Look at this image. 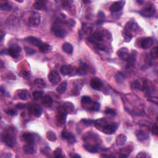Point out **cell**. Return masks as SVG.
<instances>
[{
  "label": "cell",
  "mask_w": 158,
  "mask_h": 158,
  "mask_svg": "<svg viewBox=\"0 0 158 158\" xmlns=\"http://www.w3.org/2000/svg\"><path fill=\"white\" fill-rule=\"evenodd\" d=\"M67 113L65 111L63 107H60L58 109V112L57 116H56V120H57V122L59 123L60 125H62L65 124L66 122Z\"/></svg>",
  "instance_id": "cell-1"
},
{
  "label": "cell",
  "mask_w": 158,
  "mask_h": 158,
  "mask_svg": "<svg viewBox=\"0 0 158 158\" xmlns=\"http://www.w3.org/2000/svg\"><path fill=\"white\" fill-rule=\"evenodd\" d=\"M51 31L52 33L59 38H64L67 35V33L64 29H63L61 26L59 25H53L51 28Z\"/></svg>",
  "instance_id": "cell-2"
},
{
  "label": "cell",
  "mask_w": 158,
  "mask_h": 158,
  "mask_svg": "<svg viewBox=\"0 0 158 158\" xmlns=\"http://www.w3.org/2000/svg\"><path fill=\"white\" fill-rule=\"evenodd\" d=\"M87 39L90 43L95 44L96 45L99 44V43L101 42V41H103V35L100 32H96L92 36L89 37Z\"/></svg>",
  "instance_id": "cell-3"
},
{
  "label": "cell",
  "mask_w": 158,
  "mask_h": 158,
  "mask_svg": "<svg viewBox=\"0 0 158 158\" xmlns=\"http://www.w3.org/2000/svg\"><path fill=\"white\" fill-rule=\"evenodd\" d=\"M48 79L52 85H56L60 82L61 78L57 71L52 70L48 74Z\"/></svg>",
  "instance_id": "cell-4"
},
{
  "label": "cell",
  "mask_w": 158,
  "mask_h": 158,
  "mask_svg": "<svg viewBox=\"0 0 158 158\" xmlns=\"http://www.w3.org/2000/svg\"><path fill=\"white\" fill-rule=\"evenodd\" d=\"M42 109L37 104H32L29 108V113L35 116L37 118H40L42 114Z\"/></svg>",
  "instance_id": "cell-5"
},
{
  "label": "cell",
  "mask_w": 158,
  "mask_h": 158,
  "mask_svg": "<svg viewBox=\"0 0 158 158\" xmlns=\"http://www.w3.org/2000/svg\"><path fill=\"white\" fill-rule=\"evenodd\" d=\"M61 72L64 76H73L76 74V69L70 66H63L61 68Z\"/></svg>",
  "instance_id": "cell-6"
},
{
  "label": "cell",
  "mask_w": 158,
  "mask_h": 158,
  "mask_svg": "<svg viewBox=\"0 0 158 158\" xmlns=\"http://www.w3.org/2000/svg\"><path fill=\"white\" fill-rule=\"evenodd\" d=\"M118 124L112 123V124H106L103 127V132L106 135L113 134L118 129Z\"/></svg>",
  "instance_id": "cell-7"
},
{
  "label": "cell",
  "mask_w": 158,
  "mask_h": 158,
  "mask_svg": "<svg viewBox=\"0 0 158 158\" xmlns=\"http://www.w3.org/2000/svg\"><path fill=\"white\" fill-rule=\"evenodd\" d=\"M156 9L155 7L153 6H149L146 7L145 9H142L141 11H140V14L142 16L145 17H151L154 16V14H155Z\"/></svg>",
  "instance_id": "cell-8"
},
{
  "label": "cell",
  "mask_w": 158,
  "mask_h": 158,
  "mask_svg": "<svg viewBox=\"0 0 158 158\" xmlns=\"http://www.w3.org/2000/svg\"><path fill=\"white\" fill-rule=\"evenodd\" d=\"M7 51H8V54L10 55L11 57L14 59H17L19 56V53L21 51V48L17 45H14V46H12L9 49H7Z\"/></svg>",
  "instance_id": "cell-9"
},
{
  "label": "cell",
  "mask_w": 158,
  "mask_h": 158,
  "mask_svg": "<svg viewBox=\"0 0 158 158\" xmlns=\"http://www.w3.org/2000/svg\"><path fill=\"white\" fill-rule=\"evenodd\" d=\"M61 136H62V139L67 140V141H68L69 143L71 144V145L74 144L75 142H76V141L75 136H74V135L71 133L68 132V131H67L66 130H62V133H61Z\"/></svg>",
  "instance_id": "cell-10"
},
{
  "label": "cell",
  "mask_w": 158,
  "mask_h": 158,
  "mask_svg": "<svg viewBox=\"0 0 158 158\" xmlns=\"http://www.w3.org/2000/svg\"><path fill=\"white\" fill-rule=\"evenodd\" d=\"M29 24L31 26H36L40 24L41 22L40 16L38 13H33L29 18Z\"/></svg>",
  "instance_id": "cell-11"
},
{
  "label": "cell",
  "mask_w": 158,
  "mask_h": 158,
  "mask_svg": "<svg viewBox=\"0 0 158 158\" xmlns=\"http://www.w3.org/2000/svg\"><path fill=\"white\" fill-rule=\"evenodd\" d=\"M125 1H116L114 4H112L110 7L111 12L112 13H118L119 11H121L125 5Z\"/></svg>",
  "instance_id": "cell-12"
},
{
  "label": "cell",
  "mask_w": 158,
  "mask_h": 158,
  "mask_svg": "<svg viewBox=\"0 0 158 158\" xmlns=\"http://www.w3.org/2000/svg\"><path fill=\"white\" fill-rule=\"evenodd\" d=\"M3 140L5 143L9 147H13L14 145V138L12 135L7 133H3Z\"/></svg>",
  "instance_id": "cell-13"
},
{
  "label": "cell",
  "mask_w": 158,
  "mask_h": 158,
  "mask_svg": "<svg viewBox=\"0 0 158 158\" xmlns=\"http://www.w3.org/2000/svg\"><path fill=\"white\" fill-rule=\"evenodd\" d=\"M154 43V40L151 37H146L143 39L141 41L140 45L143 49H148Z\"/></svg>",
  "instance_id": "cell-14"
},
{
  "label": "cell",
  "mask_w": 158,
  "mask_h": 158,
  "mask_svg": "<svg viewBox=\"0 0 158 158\" xmlns=\"http://www.w3.org/2000/svg\"><path fill=\"white\" fill-rule=\"evenodd\" d=\"M117 54L120 58H121L123 60L127 61V59L129 58V50L127 48H122L117 52Z\"/></svg>",
  "instance_id": "cell-15"
},
{
  "label": "cell",
  "mask_w": 158,
  "mask_h": 158,
  "mask_svg": "<svg viewBox=\"0 0 158 158\" xmlns=\"http://www.w3.org/2000/svg\"><path fill=\"white\" fill-rule=\"evenodd\" d=\"M25 41H27L28 43H31L33 45H34V46H37L39 48L41 46V44L43 43L42 41L40 40L39 39L36 38V37H32V36L27 37V38L25 39Z\"/></svg>",
  "instance_id": "cell-16"
},
{
  "label": "cell",
  "mask_w": 158,
  "mask_h": 158,
  "mask_svg": "<svg viewBox=\"0 0 158 158\" xmlns=\"http://www.w3.org/2000/svg\"><path fill=\"white\" fill-rule=\"evenodd\" d=\"M22 140L25 141L28 144H33L34 143V137L33 135L31 133H24L22 135Z\"/></svg>",
  "instance_id": "cell-17"
},
{
  "label": "cell",
  "mask_w": 158,
  "mask_h": 158,
  "mask_svg": "<svg viewBox=\"0 0 158 158\" xmlns=\"http://www.w3.org/2000/svg\"><path fill=\"white\" fill-rule=\"evenodd\" d=\"M103 83L99 78H94L90 82V85L95 90H99L102 86Z\"/></svg>",
  "instance_id": "cell-18"
},
{
  "label": "cell",
  "mask_w": 158,
  "mask_h": 158,
  "mask_svg": "<svg viewBox=\"0 0 158 158\" xmlns=\"http://www.w3.org/2000/svg\"><path fill=\"white\" fill-rule=\"evenodd\" d=\"M64 109L65 111L67 114H74V111H75V106L74 105L70 102H65L63 104Z\"/></svg>",
  "instance_id": "cell-19"
},
{
  "label": "cell",
  "mask_w": 158,
  "mask_h": 158,
  "mask_svg": "<svg viewBox=\"0 0 158 158\" xmlns=\"http://www.w3.org/2000/svg\"><path fill=\"white\" fill-rule=\"evenodd\" d=\"M46 1H37L33 3V7L37 10H44L46 9Z\"/></svg>",
  "instance_id": "cell-20"
},
{
  "label": "cell",
  "mask_w": 158,
  "mask_h": 158,
  "mask_svg": "<svg viewBox=\"0 0 158 158\" xmlns=\"http://www.w3.org/2000/svg\"><path fill=\"white\" fill-rule=\"evenodd\" d=\"M136 136L137 139L140 141H143L147 140L149 137V135L143 130H138L136 133Z\"/></svg>",
  "instance_id": "cell-21"
},
{
  "label": "cell",
  "mask_w": 158,
  "mask_h": 158,
  "mask_svg": "<svg viewBox=\"0 0 158 158\" xmlns=\"http://www.w3.org/2000/svg\"><path fill=\"white\" fill-rule=\"evenodd\" d=\"M42 101V103L43 104L44 106L47 108L51 107V106L52 105V102H53L52 98L50 96H48V95L43 96L42 98V101Z\"/></svg>",
  "instance_id": "cell-22"
},
{
  "label": "cell",
  "mask_w": 158,
  "mask_h": 158,
  "mask_svg": "<svg viewBox=\"0 0 158 158\" xmlns=\"http://www.w3.org/2000/svg\"><path fill=\"white\" fill-rule=\"evenodd\" d=\"M62 49L63 51H64L66 53L70 54L73 52L74 48L72 44L69 43H64L62 46Z\"/></svg>",
  "instance_id": "cell-23"
},
{
  "label": "cell",
  "mask_w": 158,
  "mask_h": 158,
  "mask_svg": "<svg viewBox=\"0 0 158 158\" xmlns=\"http://www.w3.org/2000/svg\"><path fill=\"white\" fill-rule=\"evenodd\" d=\"M86 67H87V65L85 63H83L81 64L80 67H78L76 69V74H77L78 76H85V75L86 74Z\"/></svg>",
  "instance_id": "cell-24"
},
{
  "label": "cell",
  "mask_w": 158,
  "mask_h": 158,
  "mask_svg": "<svg viewBox=\"0 0 158 158\" xmlns=\"http://www.w3.org/2000/svg\"><path fill=\"white\" fill-rule=\"evenodd\" d=\"M18 96L20 98V99L22 100H28L29 99L30 96V93L29 92L28 90H22L21 91H19V93H18Z\"/></svg>",
  "instance_id": "cell-25"
},
{
  "label": "cell",
  "mask_w": 158,
  "mask_h": 158,
  "mask_svg": "<svg viewBox=\"0 0 158 158\" xmlns=\"http://www.w3.org/2000/svg\"><path fill=\"white\" fill-rule=\"evenodd\" d=\"M23 151L26 155H32L35 152L33 144H27L24 146Z\"/></svg>",
  "instance_id": "cell-26"
},
{
  "label": "cell",
  "mask_w": 158,
  "mask_h": 158,
  "mask_svg": "<svg viewBox=\"0 0 158 158\" xmlns=\"http://www.w3.org/2000/svg\"><path fill=\"white\" fill-rule=\"evenodd\" d=\"M127 138L124 134H120L116 138V143L119 146H123L125 145L127 141Z\"/></svg>",
  "instance_id": "cell-27"
},
{
  "label": "cell",
  "mask_w": 158,
  "mask_h": 158,
  "mask_svg": "<svg viewBox=\"0 0 158 158\" xmlns=\"http://www.w3.org/2000/svg\"><path fill=\"white\" fill-rule=\"evenodd\" d=\"M67 84L66 81L62 82L61 84L58 86L57 88H56V90H57L58 93L59 94H61V95H62V94H63L66 92V88H67Z\"/></svg>",
  "instance_id": "cell-28"
},
{
  "label": "cell",
  "mask_w": 158,
  "mask_h": 158,
  "mask_svg": "<svg viewBox=\"0 0 158 158\" xmlns=\"http://www.w3.org/2000/svg\"><path fill=\"white\" fill-rule=\"evenodd\" d=\"M13 8V5L11 3L6 1L0 5V9L4 11H9Z\"/></svg>",
  "instance_id": "cell-29"
},
{
  "label": "cell",
  "mask_w": 158,
  "mask_h": 158,
  "mask_svg": "<svg viewBox=\"0 0 158 158\" xmlns=\"http://www.w3.org/2000/svg\"><path fill=\"white\" fill-rule=\"evenodd\" d=\"M51 47L50 44L47 43H43L41 44V46L39 47V50L41 52H43V53H46L49 51H51Z\"/></svg>",
  "instance_id": "cell-30"
},
{
  "label": "cell",
  "mask_w": 158,
  "mask_h": 158,
  "mask_svg": "<svg viewBox=\"0 0 158 158\" xmlns=\"http://www.w3.org/2000/svg\"><path fill=\"white\" fill-rule=\"evenodd\" d=\"M34 84L37 87L40 88H44L46 86V82L42 78H37L34 81Z\"/></svg>",
  "instance_id": "cell-31"
},
{
  "label": "cell",
  "mask_w": 158,
  "mask_h": 158,
  "mask_svg": "<svg viewBox=\"0 0 158 158\" xmlns=\"http://www.w3.org/2000/svg\"><path fill=\"white\" fill-rule=\"evenodd\" d=\"M84 148L87 150V151L90 153H95L98 151V148L96 146H94L91 144H88V143H85L84 145Z\"/></svg>",
  "instance_id": "cell-32"
},
{
  "label": "cell",
  "mask_w": 158,
  "mask_h": 158,
  "mask_svg": "<svg viewBox=\"0 0 158 158\" xmlns=\"http://www.w3.org/2000/svg\"><path fill=\"white\" fill-rule=\"evenodd\" d=\"M46 137L51 141H55L57 140V137H56V135L53 131H48L46 133Z\"/></svg>",
  "instance_id": "cell-33"
},
{
  "label": "cell",
  "mask_w": 158,
  "mask_h": 158,
  "mask_svg": "<svg viewBox=\"0 0 158 158\" xmlns=\"http://www.w3.org/2000/svg\"><path fill=\"white\" fill-rule=\"evenodd\" d=\"M33 96L35 100L42 98L43 97V92L41 91H36L33 93Z\"/></svg>",
  "instance_id": "cell-34"
},
{
  "label": "cell",
  "mask_w": 158,
  "mask_h": 158,
  "mask_svg": "<svg viewBox=\"0 0 158 158\" xmlns=\"http://www.w3.org/2000/svg\"><path fill=\"white\" fill-rule=\"evenodd\" d=\"M123 36L125 38V41L127 42H129V41H130V40L132 38V35H131V33L130 32H128L125 30H124L123 33Z\"/></svg>",
  "instance_id": "cell-35"
},
{
  "label": "cell",
  "mask_w": 158,
  "mask_h": 158,
  "mask_svg": "<svg viewBox=\"0 0 158 158\" xmlns=\"http://www.w3.org/2000/svg\"><path fill=\"white\" fill-rule=\"evenodd\" d=\"M115 79L118 84H121L124 80V76L122 74L118 73L115 75Z\"/></svg>",
  "instance_id": "cell-36"
},
{
  "label": "cell",
  "mask_w": 158,
  "mask_h": 158,
  "mask_svg": "<svg viewBox=\"0 0 158 158\" xmlns=\"http://www.w3.org/2000/svg\"><path fill=\"white\" fill-rule=\"evenodd\" d=\"M81 102L82 104H89L92 103V99L88 96H84L82 98Z\"/></svg>",
  "instance_id": "cell-37"
},
{
  "label": "cell",
  "mask_w": 158,
  "mask_h": 158,
  "mask_svg": "<svg viewBox=\"0 0 158 158\" xmlns=\"http://www.w3.org/2000/svg\"><path fill=\"white\" fill-rule=\"evenodd\" d=\"M90 109L94 111H98L100 109V104L98 102H94Z\"/></svg>",
  "instance_id": "cell-38"
},
{
  "label": "cell",
  "mask_w": 158,
  "mask_h": 158,
  "mask_svg": "<svg viewBox=\"0 0 158 158\" xmlns=\"http://www.w3.org/2000/svg\"><path fill=\"white\" fill-rule=\"evenodd\" d=\"M82 122L84 123L85 125H88V126L92 125H93V124H95V120H88V119H82Z\"/></svg>",
  "instance_id": "cell-39"
},
{
  "label": "cell",
  "mask_w": 158,
  "mask_h": 158,
  "mask_svg": "<svg viewBox=\"0 0 158 158\" xmlns=\"http://www.w3.org/2000/svg\"><path fill=\"white\" fill-rule=\"evenodd\" d=\"M56 157H60L62 156V149L61 148H57L53 153Z\"/></svg>",
  "instance_id": "cell-40"
},
{
  "label": "cell",
  "mask_w": 158,
  "mask_h": 158,
  "mask_svg": "<svg viewBox=\"0 0 158 158\" xmlns=\"http://www.w3.org/2000/svg\"><path fill=\"white\" fill-rule=\"evenodd\" d=\"M25 51L27 55H32L35 53V50L30 47H25Z\"/></svg>",
  "instance_id": "cell-41"
},
{
  "label": "cell",
  "mask_w": 158,
  "mask_h": 158,
  "mask_svg": "<svg viewBox=\"0 0 158 158\" xmlns=\"http://www.w3.org/2000/svg\"><path fill=\"white\" fill-rule=\"evenodd\" d=\"M105 113H106V114L111 115V116H114L116 115V110H113V109L108 108L106 111H105Z\"/></svg>",
  "instance_id": "cell-42"
},
{
  "label": "cell",
  "mask_w": 158,
  "mask_h": 158,
  "mask_svg": "<svg viewBox=\"0 0 158 158\" xmlns=\"http://www.w3.org/2000/svg\"><path fill=\"white\" fill-rule=\"evenodd\" d=\"M157 47H155L153 49V50L151 51V56L152 58H156L157 56Z\"/></svg>",
  "instance_id": "cell-43"
},
{
  "label": "cell",
  "mask_w": 158,
  "mask_h": 158,
  "mask_svg": "<svg viewBox=\"0 0 158 158\" xmlns=\"http://www.w3.org/2000/svg\"><path fill=\"white\" fill-rule=\"evenodd\" d=\"M6 112L7 113V114H8L11 116H14L17 114V112L14 110H9L6 111Z\"/></svg>",
  "instance_id": "cell-44"
},
{
  "label": "cell",
  "mask_w": 158,
  "mask_h": 158,
  "mask_svg": "<svg viewBox=\"0 0 158 158\" xmlns=\"http://www.w3.org/2000/svg\"><path fill=\"white\" fill-rule=\"evenodd\" d=\"M132 88L135 89H140L141 88L140 82L137 80L134 81L132 84Z\"/></svg>",
  "instance_id": "cell-45"
},
{
  "label": "cell",
  "mask_w": 158,
  "mask_h": 158,
  "mask_svg": "<svg viewBox=\"0 0 158 158\" xmlns=\"http://www.w3.org/2000/svg\"><path fill=\"white\" fill-rule=\"evenodd\" d=\"M1 88V93L3 94V95L6 96H9V93L6 91L5 88H3V86H1V88Z\"/></svg>",
  "instance_id": "cell-46"
},
{
  "label": "cell",
  "mask_w": 158,
  "mask_h": 158,
  "mask_svg": "<svg viewBox=\"0 0 158 158\" xmlns=\"http://www.w3.org/2000/svg\"><path fill=\"white\" fill-rule=\"evenodd\" d=\"M152 133L153 135H157V127L156 125H154L152 128Z\"/></svg>",
  "instance_id": "cell-47"
},
{
  "label": "cell",
  "mask_w": 158,
  "mask_h": 158,
  "mask_svg": "<svg viewBox=\"0 0 158 158\" xmlns=\"http://www.w3.org/2000/svg\"><path fill=\"white\" fill-rule=\"evenodd\" d=\"M137 157H148V155H146V153H143V152H141L139 154H138Z\"/></svg>",
  "instance_id": "cell-48"
},
{
  "label": "cell",
  "mask_w": 158,
  "mask_h": 158,
  "mask_svg": "<svg viewBox=\"0 0 158 158\" xmlns=\"http://www.w3.org/2000/svg\"><path fill=\"white\" fill-rule=\"evenodd\" d=\"M16 108H17L18 109H20V110H23V109L25 108V105L22 103H18L16 105Z\"/></svg>",
  "instance_id": "cell-49"
},
{
  "label": "cell",
  "mask_w": 158,
  "mask_h": 158,
  "mask_svg": "<svg viewBox=\"0 0 158 158\" xmlns=\"http://www.w3.org/2000/svg\"><path fill=\"white\" fill-rule=\"evenodd\" d=\"M98 16L101 17H105L104 13L103 12H102V11H100V12L98 13Z\"/></svg>",
  "instance_id": "cell-50"
},
{
  "label": "cell",
  "mask_w": 158,
  "mask_h": 158,
  "mask_svg": "<svg viewBox=\"0 0 158 158\" xmlns=\"http://www.w3.org/2000/svg\"><path fill=\"white\" fill-rule=\"evenodd\" d=\"M70 156L72 157H81V156L78 155H74L73 156Z\"/></svg>",
  "instance_id": "cell-51"
},
{
  "label": "cell",
  "mask_w": 158,
  "mask_h": 158,
  "mask_svg": "<svg viewBox=\"0 0 158 158\" xmlns=\"http://www.w3.org/2000/svg\"><path fill=\"white\" fill-rule=\"evenodd\" d=\"M103 23V21H98V22H97V24L98 25H101Z\"/></svg>",
  "instance_id": "cell-52"
},
{
  "label": "cell",
  "mask_w": 158,
  "mask_h": 158,
  "mask_svg": "<svg viewBox=\"0 0 158 158\" xmlns=\"http://www.w3.org/2000/svg\"><path fill=\"white\" fill-rule=\"evenodd\" d=\"M137 3H140V4H143L144 1H137Z\"/></svg>",
  "instance_id": "cell-53"
}]
</instances>
